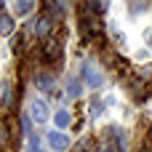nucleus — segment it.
Here are the masks:
<instances>
[{"label": "nucleus", "instance_id": "39448f33", "mask_svg": "<svg viewBox=\"0 0 152 152\" xmlns=\"http://www.w3.org/2000/svg\"><path fill=\"white\" fill-rule=\"evenodd\" d=\"M35 83H37V88H43V91H51V88H53V77H51L48 72L35 75Z\"/></svg>", "mask_w": 152, "mask_h": 152}, {"label": "nucleus", "instance_id": "f3484780", "mask_svg": "<svg viewBox=\"0 0 152 152\" xmlns=\"http://www.w3.org/2000/svg\"><path fill=\"white\" fill-rule=\"evenodd\" d=\"M0 5H3V0H0Z\"/></svg>", "mask_w": 152, "mask_h": 152}, {"label": "nucleus", "instance_id": "f257e3e1", "mask_svg": "<svg viewBox=\"0 0 152 152\" xmlns=\"http://www.w3.org/2000/svg\"><path fill=\"white\" fill-rule=\"evenodd\" d=\"M83 80H86V86H91V88H99V86L104 83V77H102V72H99V67H96L94 61H86V64H83Z\"/></svg>", "mask_w": 152, "mask_h": 152}, {"label": "nucleus", "instance_id": "9d476101", "mask_svg": "<svg viewBox=\"0 0 152 152\" xmlns=\"http://www.w3.org/2000/svg\"><path fill=\"white\" fill-rule=\"evenodd\" d=\"M45 56L51 59V56H59V43H48L45 45Z\"/></svg>", "mask_w": 152, "mask_h": 152}, {"label": "nucleus", "instance_id": "1a4fd4ad", "mask_svg": "<svg viewBox=\"0 0 152 152\" xmlns=\"http://www.w3.org/2000/svg\"><path fill=\"white\" fill-rule=\"evenodd\" d=\"M67 91H69V96H80V94H83V83H80V80H69Z\"/></svg>", "mask_w": 152, "mask_h": 152}, {"label": "nucleus", "instance_id": "9b49d317", "mask_svg": "<svg viewBox=\"0 0 152 152\" xmlns=\"http://www.w3.org/2000/svg\"><path fill=\"white\" fill-rule=\"evenodd\" d=\"M21 128H24V136H32V120H29L27 115L21 118Z\"/></svg>", "mask_w": 152, "mask_h": 152}, {"label": "nucleus", "instance_id": "6e6552de", "mask_svg": "<svg viewBox=\"0 0 152 152\" xmlns=\"http://www.w3.org/2000/svg\"><path fill=\"white\" fill-rule=\"evenodd\" d=\"M13 32V19L11 16H0V35H11Z\"/></svg>", "mask_w": 152, "mask_h": 152}, {"label": "nucleus", "instance_id": "4468645a", "mask_svg": "<svg viewBox=\"0 0 152 152\" xmlns=\"http://www.w3.org/2000/svg\"><path fill=\"white\" fill-rule=\"evenodd\" d=\"M56 5H59V8L64 11V8H67V0H56Z\"/></svg>", "mask_w": 152, "mask_h": 152}, {"label": "nucleus", "instance_id": "0eeeda50", "mask_svg": "<svg viewBox=\"0 0 152 152\" xmlns=\"http://www.w3.org/2000/svg\"><path fill=\"white\" fill-rule=\"evenodd\" d=\"M35 8V0H16V16H27Z\"/></svg>", "mask_w": 152, "mask_h": 152}, {"label": "nucleus", "instance_id": "423d86ee", "mask_svg": "<svg viewBox=\"0 0 152 152\" xmlns=\"http://www.w3.org/2000/svg\"><path fill=\"white\" fill-rule=\"evenodd\" d=\"M53 120H56V126H59V131H61V128H67V126L72 123V118H69V112H67V110H59V112L53 115Z\"/></svg>", "mask_w": 152, "mask_h": 152}, {"label": "nucleus", "instance_id": "dca6fc26", "mask_svg": "<svg viewBox=\"0 0 152 152\" xmlns=\"http://www.w3.org/2000/svg\"><path fill=\"white\" fill-rule=\"evenodd\" d=\"M104 152H115V150H104Z\"/></svg>", "mask_w": 152, "mask_h": 152}, {"label": "nucleus", "instance_id": "7ed1b4c3", "mask_svg": "<svg viewBox=\"0 0 152 152\" xmlns=\"http://www.w3.org/2000/svg\"><path fill=\"white\" fill-rule=\"evenodd\" d=\"M29 115H32L35 123H45V120L51 118V110H48V104H45L43 99H32V102H29Z\"/></svg>", "mask_w": 152, "mask_h": 152}, {"label": "nucleus", "instance_id": "ddd939ff", "mask_svg": "<svg viewBox=\"0 0 152 152\" xmlns=\"http://www.w3.org/2000/svg\"><path fill=\"white\" fill-rule=\"evenodd\" d=\"M11 102H13V91L5 86V88H3V104H11Z\"/></svg>", "mask_w": 152, "mask_h": 152}, {"label": "nucleus", "instance_id": "20e7f679", "mask_svg": "<svg viewBox=\"0 0 152 152\" xmlns=\"http://www.w3.org/2000/svg\"><path fill=\"white\" fill-rule=\"evenodd\" d=\"M51 29H53V24H51V19H48V16H40V19L35 21V35L48 37V35H51Z\"/></svg>", "mask_w": 152, "mask_h": 152}, {"label": "nucleus", "instance_id": "2eb2a0df", "mask_svg": "<svg viewBox=\"0 0 152 152\" xmlns=\"http://www.w3.org/2000/svg\"><path fill=\"white\" fill-rule=\"evenodd\" d=\"M150 45H152V35H150Z\"/></svg>", "mask_w": 152, "mask_h": 152}, {"label": "nucleus", "instance_id": "f03ea898", "mask_svg": "<svg viewBox=\"0 0 152 152\" xmlns=\"http://www.w3.org/2000/svg\"><path fill=\"white\" fill-rule=\"evenodd\" d=\"M45 142H48V147L53 152H67L69 150V136H67L64 131H51V134L45 136Z\"/></svg>", "mask_w": 152, "mask_h": 152}, {"label": "nucleus", "instance_id": "f8f14e48", "mask_svg": "<svg viewBox=\"0 0 152 152\" xmlns=\"http://www.w3.org/2000/svg\"><path fill=\"white\" fill-rule=\"evenodd\" d=\"M29 152H45V150H40V139L37 136H29Z\"/></svg>", "mask_w": 152, "mask_h": 152}]
</instances>
